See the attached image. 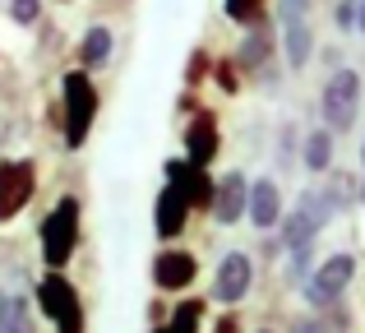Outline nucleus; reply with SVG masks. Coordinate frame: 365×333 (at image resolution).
Masks as SVG:
<instances>
[{
  "label": "nucleus",
  "instance_id": "8",
  "mask_svg": "<svg viewBox=\"0 0 365 333\" xmlns=\"http://www.w3.org/2000/svg\"><path fill=\"white\" fill-rule=\"evenodd\" d=\"M250 287H255V255L250 250H227L222 260H217V273H213V292L208 297L217 301V306H241L250 297Z\"/></svg>",
  "mask_w": 365,
  "mask_h": 333
},
{
  "label": "nucleus",
  "instance_id": "36",
  "mask_svg": "<svg viewBox=\"0 0 365 333\" xmlns=\"http://www.w3.org/2000/svg\"><path fill=\"white\" fill-rule=\"evenodd\" d=\"M148 333H167V329H162V324H148Z\"/></svg>",
  "mask_w": 365,
  "mask_h": 333
},
{
  "label": "nucleus",
  "instance_id": "10",
  "mask_svg": "<svg viewBox=\"0 0 365 333\" xmlns=\"http://www.w3.org/2000/svg\"><path fill=\"white\" fill-rule=\"evenodd\" d=\"M162 176H167L171 185H180V195L190 199L195 213H208V208H213L217 176L208 167H195V163H185V158H167V163H162Z\"/></svg>",
  "mask_w": 365,
  "mask_h": 333
},
{
  "label": "nucleus",
  "instance_id": "5",
  "mask_svg": "<svg viewBox=\"0 0 365 333\" xmlns=\"http://www.w3.org/2000/svg\"><path fill=\"white\" fill-rule=\"evenodd\" d=\"M351 278H356V260H351L347 250H338V255H329V260L314 264V273L301 282V292H305V301H310L314 310H333L342 301V292L351 287Z\"/></svg>",
  "mask_w": 365,
  "mask_h": 333
},
{
  "label": "nucleus",
  "instance_id": "27",
  "mask_svg": "<svg viewBox=\"0 0 365 333\" xmlns=\"http://www.w3.org/2000/svg\"><path fill=\"white\" fill-rule=\"evenodd\" d=\"M5 9H9V19H14L19 28H37V24H42V9H46V5H42V0H9Z\"/></svg>",
  "mask_w": 365,
  "mask_h": 333
},
{
  "label": "nucleus",
  "instance_id": "9",
  "mask_svg": "<svg viewBox=\"0 0 365 333\" xmlns=\"http://www.w3.org/2000/svg\"><path fill=\"white\" fill-rule=\"evenodd\" d=\"M148 273H153V287L158 292H190L199 278V255L185 250V245H162L153 255Z\"/></svg>",
  "mask_w": 365,
  "mask_h": 333
},
{
  "label": "nucleus",
  "instance_id": "2",
  "mask_svg": "<svg viewBox=\"0 0 365 333\" xmlns=\"http://www.w3.org/2000/svg\"><path fill=\"white\" fill-rule=\"evenodd\" d=\"M79 236H83V204H79V195H61L46 208V217L37 222V245H42L46 269H70L74 250H79Z\"/></svg>",
  "mask_w": 365,
  "mask_h": 333
},
{
  "label": "nucleus",
  "instance_id": "7",
  "mask_svg": "<svg viewBox=\"0 0 365 333\" xmlns=\"http://www.w3.org/2000/svg\"><path fill=\"white\" fill-rule=\"evenodd\" d=\"M222 153V125H217V111L199 107L185 116V135H180V158L195 167H213Z\"/></svg>",
  "mask_w": 365,
  "mask_h": 333
},
{
  "label": "nucleus",
  "instance_id": "11",
  "mask_svg": "<svg viewBox=\"0 0 365 333\" xmlns=\"http://www.w3.org/2000/svg\"><path fill=\"white\" fill-rule=\"evenodd\" d=\"M190 199L180 195V185H171V180H162V190H158V199H153V232H158V241H167V245H176L180 236H185V227H190Z\"/></svg>",
  "mask_w": 365,
  "mask_h": 333
},
{
  "label": "nucleus",
  "instance_id": "31",
  "mask_svg": "<svg viewBox=\"0 0 365 333\" xmlns=\"http://www.w3.org/2000/svg\"><path fill=\"white\" fill-rule=\"evenodd\" d=\"M213 333H241V319H236L232 310H227V315H222V319L213 324Z\"/></svg>",
  "mask_w": 365,
  "mask_h": 333
},
{
  "label": "nucleus",
  "instance_id": "29",
  "mask_svg": "<svg viewBox=\"0 0 365 333\" xmlns=\"http://www.w3.org/2000/svg\"><path fill=\"white\" fill-rule=\"evenodd\" d=\"M310 5H314V0H277V19H282V24H301V19L305 14H310Z\"/></svg>",
  "mask_w": 365,
  "mask_h": 333
},
{
  "label": "nucleus",
  "instance_id": "6",
  "mask_svg": "<svg viewBox=\"0 0 365 333\" xmlns=\"http://www.w3.org/2000/svg\"><path fill=\"white\" fill-rule=\"evenodd\" d=\"M37 195V158H0V227L14 222Z\"/></svg>",
  "mask_w": 365,
  "mask_h": 333
},
{
  "label": "nucleus",
  "instance_id": "20",
  "mask_svg": "<svg viewBox=\"0 0 365 333\" xmlns=\"http://www.w3.org/2000/svg\"><path fill=\"white\" fill-rule=\"evenodd\" d=\"M204 310H208V301L204 297H185V301H176L171 306V315H167V333H199V324H204Z\"/></svg>",
  "mask_w": 365,
  "mask_h": 333
},
{
  "label": "nucleus",
  "instance_id": "12",
  "mask_svg": "<svg viewBox=\"0 0 365 333\" xmlns=\"http://www.w3.org/2000/svg\"><path fill=\"white\" fill-rule=\"evenodd\" d=\"M273 56H277V33H273V14H268V19H259V24L245 28V37L232 51V61L241 65V74H259L264 65H273Z\"/></svg>",
  "mask_w": 365,
  "mask_h": 333
},
{
  "label": "nucleus",
  "instance_id": "37",
  "mask_svg": "<svg viewBox=\"0 0 365 333\" xmlns=\"http://www.w3.org/2000/svg\"><path fill=\"white\" fill-rule=\"evenodd\" d=\"M361 167H365V139H361Z\"/></svg>",
  "mask_w": 365,
  "mask_h": 333
},
{
  "label": "nucleus",
  "instance_id": "30",
  "mask_svg": "<svg viewBox=\"0 0 365 333\" xmlns=\"http://www.w3.org/2000/svg\"><path fill=\"white\" fill-rule=\"evenodd\" d=\"M333 24H338V33H356V0H338L333 5Z\"/></svg>",
  "mask_w": 365,
  "mask_h": 333
},
{
  "label": "nucleus",
  "instance_id": "34",
  "mask_svg": "<svg viewBox=\"0 0 365 333\" xmlns=\"http://www.w3.org/2000/svg\"><path fill=\"white\" fill-rule=\"evenodd\" d=\"M356 33L365 37V0H356Z\"/></svg>",
  "mask_w": 365,
  "mask_h": 333
},
{
  "label": "nucleus",
  "instance_id": "23",
  "mask_svg": "<svg viewBox=\"0 0 365 333\" xmlns=\"http://www.w3.org/2000/svg\"><path fill=\"white\" fill-rule=\"evenodd\" d=\"M222 14L232 19V24H259V19H268V0H222Z\"/></svg>",
  "mask_w": 365,
  "mask_h": 333
},
{
  "label": "nucleus",
  "instance_id": "26",
  "mask_svg": "<svg viewBox=\"0 0 365 333\" xmlns=\"http://www.w3.org/2000/svg\"><path fill=\"white\" fill-rule=\"evenodd\" d=\"M314 273V245H296L287 250V282H305Z\"/></svg>",
  "mask_w": 365,
  "mask_h": 333
},
{
  "label": "nucleus",
  "instance_id": "1",
  "mask_svg": "<svg viewBox=\"0 0 365 333\" xmlns=\"http://www.w3.org/2000/svg\"><path fill=\"white\" fill-rule=\"evenodd\" d=\"M98 111H102V93L93 83V70H70L61 74V144L65 153H79L88 144L93 125H98Z\"/></svg>",
  "mask_w": 365,
  "mask_h": 333
},
{
  "label": "nucleus",
  "instance_id": "18",
  "mask_svg": "<svg viewBox=\"0 0 365 333\" xmlns=\"http://www.w3.org/2000/svg\"><path fill=\"white\" fill-rule=\"evenodd\" d=\"M0 333H37L33 301L24 292H0Z\"/></svg>",
  "mask_w": 365,
  "mask_h": 333
},
{
  "label": "nucleus",
  "instance_id": "35",
  "mask_svg": "<svg viewBox=\"0 0 365 333\" xmlns=\"http://www.w3.org/2000/svg\"><path fill=\"white\" fill-rule=\"evenodd\" d=\"M356 204H361V208H365V180H361V195H356Z\"/></svg>",
  "mask_w": 365,
  "mask_h": 333
},
{
  "label": "nucleus",
  "instance_id": "14",
  "mask_svg": "<svg viewBox=\"0 0 365 333\" xmlns=\"http://www.w3.org/2000/svg\"><path fill=\"white\" fill-rule=\"evenodd\" d=\"M245 217H250V227H259V232H277V222H282V185H277L273 176L250 180Z\"/></svg>",
  "mask_w": 365,
  "mask_h": 333
},
{
  "label": "nucleus",
  "instance_id": "32",
  "mask_svg": "<svg viewBox=\"0 0 365 333\" xmlns=\"http://www.w3.org/2000/svg\"><path fill=\"white\" fill-rule=\"evenodd\" d=\"M292 333H329V329H324V319H296Z\"/></svg>",
  "mask_w": 365,
  "mask_h": 333
},
{
  "label": "nucleus",
  "instance_id": "28",
  "mask_svg": "<svg viewBox=\"0 0 365 333\" xmlns=\"http://www.w3.org/2000/svg\"><path fill=\"white\" fill-rule=\"evenodd\" d=\"M296 163V125H282V135H277V167H292Z\"/></svg>",
  "mask_w": 365,
  "mask_h": 333
},
{
  "label": "nucleus",
  "instance_id": "38",
  "mask_svg": "<svg viewBox=\"0 0 365 333\" xmlns=\"http://www.w3.org/2000/svg\"><path fill=\"white\" fill-rule=\"evenodd\" d=\"M255 333H273V329H255Z\"/></svg>",
  "mask_w": 365,
  "mask_h": 333
},
{
  "label": "nucleus",
  "instance_id": "19",
  "mask_svg": "<svg viewBox=\"0 0 365 333\" xmlns=\"http://www.w3.org/2000/svg\"><path fill=\"white\" fill-rule=\"evenodd\" d=\"M277 241H282V250L314 245V241H319V227H314L310 217L301 213V208H292V213H282V222H277Z\"/></svg>",
  "mask_w": 365,
  "mask_h": 333
},
{
  "label": "nucleus",
  "instance_id": "17",
  "mask_svg": "<svg viewBox=\"0 0 365 333\" xmlns=\"http://www.w3.org/2000/svg\"><path fill=\"white\" fill-rule=\"evenodd\" d=\"M333 144H338V135L324 125H314L310 135L301 139V167L310 171V176H329L333 171Z\"/></svg>",
  "mask_w": 365,
  "mask_h": 333
},
{
  "label": "nucleus",
  "instance_id": "21",
  "mask_svg": "<svg viewBox=\"0 0 365 333\" xmlns=\"http://www.w3.org/2000/svg\"><path fill=\"white\" fill-rule=\"evenodd\" d=\"M319 190L329 195V204L338 208V213L356 208V195H361V185H356V176H351V171H329V185H319Z\"/></svg>",
  "mask_w": 365,
  "mask_h": 333
},
{
  "label": "nucleus",
  "instance_id": "15",
  "mask_svg": "<svg viewBox=\"0 0 365 333\" xmlns=\"http://www.w3.org/2000/svg\"><path fill=\"white\" fill-rule=\"evenodd\" d=\"M111 51H116V33H111L107 24H93L88 33L79 37V46H74V65H79V70H107Z\"/></svg>",
  "mask_w": 365,
  "mask_h": 333
},
{
  "label": "nucleus",
  "instance_id": "22",
  "mask_svg": "<svg viewBox=\"0 0 365 333\" xmlns=\"http://www.w3.org/2000/svg\"><path fill=\"white\" fill-rule=\"evenodd\" d=\"M296 208H301V213H305V217H310V222H314V227H319V232H324V227H329V222H333V217H338V208H333V204H329V195H324V190H319V185H310V190H301V195H296Z\"/></svg>",
  "mask_w": 365,
  "mask_h": 333
},
{
  "label": "nucleus",
  "instance_id": "24",
  "mask_svg": "<svg viewBox=\"0 0 365 333\" xmlns=\"http://www.w3.org/2000/svg\"><path fill=\"white\" fill-rule=\"evenodd\" d=\"M204 79H213V56H208V46H195L185 56V88H199Z\"/></svg>",
  "mask_w": 365,
  "mask_h": 333
},
{
  "label": "nucleus",
  "instance_id": "25",
  "mask_svg": "<svg viewBox=\"0 0 365 333\" xmlns=\"http://www.w3.org/2000/svg\"><path fill=\"white\" fill-rule=\"evenodd\" d=\"M213 83L227 93V98H236V93H241V65H236L232 56H217L213 61Z\"/></svg>",
  "mask_w": 365,
  "mask_h": 333
},
{
  "label": "nucleus",
  "instance_id": "33",
  "mask_svg": "<svg viewBox=\"0 0 365 333\" xmlns=\"http://www.w3.org/2000/svg\"><path fill=\"white\" fill-rule=\"evenodd\" d=\"M167 315L171 310L162 306V301H148V324H167Z\"/></svg>",
  "mask_w": 365,
  "mask_h": 333
},
{
  "label": "nucleus",
  "instance_id": "13",
  "mask_svg": "<svg viewBox=\"0 0 365 333\" xmlns=\"http://www.w3.org/2000/svg\"><path fill=\"white\" fill-rule=\"evenodd\" d=\"M245 204H250V180H245V171H227V176H217L208 217H213L217 227H236L245 217Z\"/></svg>",
  "mask_w": 365,
  "mask_h": 333
},
{
  "label": "nucleus",
  "instance_id": "16",
  "mask_svg": "<svg viewBox=\"0 0 365 333\" xmlns=\"http://www.w3.org/2000/svg\"><path fill=\"white\" fill-rule=\"evenodd\" d=\"M277 51H282L287 70H292V74H301L305 65H310V56H314V28L305 24V19H301V24H282Z\"/></svg>",
  "mask_w": 365,
  "mask_h": 333
},
{
  "label": "nucleus",
  "instance_id": "3",
  "mask_svg": "<svg viewBox=\"0 0 365 333\" xmlns=\"http://www.w3.org/2000/svg\"><path fill=\"white\" fill-rule=\"evenodd\" d=\"M33 301H37L42 319L56 333H83V329H88L83 297H79V287H74V278L65 269H46L42 282H37V292H33Z\"/></svg>",
  "mask_w": 365,
  "mask_h": 333
},
{
  "label": "nucleus",
  "instance_id": "4",
  "mask_svg": "<svg viewBox=\"0 0 365 333\" xmlns=\"http://www.w3.org/2000/svg\"><path fill=\"white\" fill-rule=\"evenodd\" d=\"M361 93H365V83H361V74L356 70H333L329 79H324V88H319V121H324V130H333V135H347L351 125H356V116H361Z\"/></svg>",
  "mask_w": 365,
  "mask_h": 333
}]
</instances>
